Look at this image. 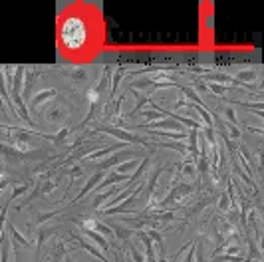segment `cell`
I'll return each instance as SVG.
<instances>
[{"label":"cell","mask_w":264,"mask_h":262,"mask_svg":"<svg viewBox=\"0 0 264 262\" xmlns=\"http://www.w3.org/2000/svg\"><path fill=\"white\" fill-rule=\"evenodd\" d=\"M90 38V30H87V24L85 20L78 16V14H72L68 16L66 20L60 24V30H58V40L60 46L66 52H80L81 48L87 44Z\"/></svg>","instance_id":"6da1fadb"},{"label":"cell","mask_w":264,"mask_h":262,"mask_svg":"<svg viewBox=\"0 0 264 262\" xmlns=\"http://www.w3.org/2000/svg\"><path fill=\"white\" fill-rule=\"evenodd\" d=\"M87 135H109V137H115L122 143H135V145H143V147H151L153 141L147 139V137H141L137 133H131L123 127H115V125H102V123H96L92 129H87Z\"/></svg>","instance_id":"7a4b0ae2"},{"label":"cell","mask_w":264,"mask_h":262,"mask_svg":"<svg viewBox=\"0 0 264 262\" xmlns=\"http://www.w3.org/2000/svg\"><path fill=\"white\" fill-rule=\"evenodd\" d=\"M46 157V151L36 149V151H30V153H20L16 147H12L10 143H2L0 141V159L4 167H12V169H18L26 161H32V159H44Z\"/></svg>","instance_id":"3957f363"},{"label":"cell","mask_w":264,"mask_h":262,"mask_svg":"<svg viewBox=\"0 0 264 262\" xmlns=\"http://www.w3.org/2000/svg\"><path fill=\"white\" fill-rule=\"evenodd\" d=\"M60 76L74 88H85L90 81V70L85 66H64L60 68Z\"/></svg>","instance_id":"277c9868"},{"label":"cell","mask_w":264,"mask_h":262,"mask_svg":"<svg viewBox=\"0 0 264 262\" xmlns=\"http://www.w3.org/2000/svg\"><path fill=\"white\" fill-rule=\"evenodd\" d=\"M193 191H195V189H193V185H191V183H177V185H171V191L167 193V197H165L163 201L157 202V209L163 211V209H165V207H169L171 202L183 201L185 197H189Z\"/></svg>","instance_id":"5b68a950"},{"label":"cell","mask_w":264,"mask_h":262,"mask_svg":"<svg viewBox=\"0 0 264 262\" xmlns=\"http://www.w3.org/2000/svg\"><path fill=\"white\" fill-rule=\"evenodd\" d=\"M125 157H129V159H133V157H139L141 159V153H135V151H131V149H122V151H118V153H113L111 157H107L105 161H100L96 163V171H111V169H115L120 163L125 159Z\"/></svg>","instance_id":"8992f818"},{"label":"cell","mask_w":264,"mask_h":262,"mask_svg":"<svg viewBox=\"0 0 264 262\" xmlns=\"http://www.w3.org/2000/svg\"><path fill=\"white\" fill-rule=\"evenodd\" d=\"M44 118L48 123H54V125H62V123H66L68 118H70V113H68V107H66V103H58V105H52L46 113H44Z\"/></svg>","instance_id":"52a82bcc"},{"label":"cell","mask_w":264,"mask_h":262,"mask_svg":"<svg viewBox=\"0 0 264 262\" xmlns=\"http://www.w3.org/2000/svg\"><path fill=\"white\" fill-rule=\"evenodd\" d=\"M54 98H58V90H54V88H50V90H40L38 94L32 96V100L28 101V111H36L40 105L48 103V101L54 100Z\"/></svg>","instance_id":"ba28073f"},{"label":"cell","mask_w":264,"mask_h":262,"mask_svg":"<svg viewBox=\"0 0 264 262\" xmlns=\"http://www.w3.org/2000/svg\"><path fill=\"white\" fill-rule=\"evenodd\" d=\"M72 237H74V241L78 242L81 248H85V250H87L92 256H96L98 260H102V262H109V260H107V256L103 254L102 250H100V248H98V246H96V244H94L92 241H87L85 237H81L78 230H74V232H72Z\"/></svg>","instance_id":"9c48e42d"},{"label":"cell","mask_w":264,"mask_h":262,"mask_svg":"<svg viewBox=\"0 0 264 262\" xmlns=\"http://www.w3.org/2000/svg\"><path fill=\"white\" fill-rule=\"evenodd\" d=\"M38 81V70H28L26 68V74H24V85H22V100L30 101L32 100V90H34V83Z\"/></svg>","instance_id":"30bf717a"},{"label":"cell","mask_w":264,"mask_h":262,"mask_svg":"<svg viewBox=\"0 0 264 262\" xmlns=\"http://www.w3.org/2000/svg\"><path fill=\"white\" fill-rule=\"evenodd\" d=\"M6 232L10 235V242H12V248H14V250H18V246H22V248H28V246L32 244V242L28 241L22 232H18V228H16L12 222H8V221H6Z\"/></svg>","instance_id":"8fae6325"},{"label":"cell","mask_w":264,"mask_h":262,"mask_svg":"<svg viewBox=\"0 0 264 262\" xmlns=\"http://www.w3.org/2000/svg\"><path fill=\"white\" fill-rule=\"evenodd\" d=\"M105 175H107L105 171H96V173H94V175H92V177H90V179L85 181V185L81 187V191L78 193V197L74 199V202L81 201V199H83V197H85V195H87L90 191H94V189H96V187H98V185L103 181V177H105Z\"/></svg>","instance_id":"7c38bea8"},{"label":"cell","mask_w":264,"mask_h":262,"mask_svg":"<svg viewBox=\"0 0 264 262\" xmlns=\"http://www.w3.org/2000/svg\"><path fill=\"white\" fill-rule=\"evenodd\" d=\"M80 232H81V237L90 239L96 246H100L103 252H111V250H113V248H111V242L107 241L103 235H100L98 230H80Z\"/></svg>","instance_id":"4fadbf2b"},{"label":"cell","mask_w":264,"mask_h":262,"mask_svg":"<svg viewBox=\"0 0 264 262\" xmlns=\"http://www.w3.org/2000/svg\"><path fill=\"white\" fill-rule=\"evenodd\" d=\"M120 191H122V189H120V185H113V187H107L103 193L96 195V197H94V202H92L94 211H100L103 205L107 202V199H113V195H118Z\"/></svg>","instance_id":"5bb4252c"},{"label":"cell","mask_w":264,"mask_h":262,"mask_svg":"<svg viewBox=\"0 0 264 262\" xmlns=\"http://www.w3.org/2000/svg\"><path fill=\"white\" fill-rule=\"evenodd\" d=\"M127 94H131V96H135V107L127 113V118L129 120H133V118H137L139 115V111H141L143 107H145V103H149L151 98L147 96V94H141V92H135V90H127Z\"/></svg>","instance_id":"9a60e30c"},{"label":"cell","mask_w":264,"mask_h":262,"mask_svg":"<svg viewBox=\"0 0 264 262\" xmlns=\"http://www.w3.org/2000/svg\"><path fill=\"white\" fill-rule=\"evenodd\" d=\"M58 232V228H50V226H38L36 230V256L40 254V250L44 248L46 241H50L54 235Z\"/></svg>","instance_id":"2e32d148"},{"label":"cell","mask_w":264,"mask_h":262,"mask_svg":"<svg viewBox=\"0 0 264 262\" xmlns=\"http://www.w3.org/2000/svg\"><path fill=\"white\" fill-rule=\"evenodd\" d=\"M24 74H26V66H16V70H14V80H12V90H10V98H14V96H22Z\"/></svg>","instance_id":"e0dca14e"},{"label":"cell","mask_w":264,"mask_h":262,"mask_svg":"<svg viewBox=\"0 0 264 262\" xmlns=\"http://www.w3.org/2000/svg\"><path fill=\"white\" fill-rule=\"evenodd\" d=\"M149 165H151V157H143L141 161H139V165H137V169H135V173L133 175H129V187H135L137 183L143 179V175L147 173V169H149Z\"/></svg>","instance_id":"ac0fdd59"},{"label":"cell","mask_w":264,"mask_h":262,"mask_svg":"<svg viewBox=\"0 0 264 262\" xmlns=\"http://www.w3.org/2000/svg\"><path fill=\"white\" fill-rule=\"evenodd\" d=\"M64 211H66V209L62 207V209H56V211H44V213H36V215H34V219H32V222H30V226L38 228V226H42L46 221H50V219H54V217L62 215Z\"/></svg>","instance_id":"d6986e66"},{"label":"cell","mask_w":264,"mask_h":262,"mask_svg":"<svg viewBox=\"0 0 264 262\" xmlns=\"http://www.w3.org/2000/svg\"><path fill=\"white\" fill-rule=\"evenodd\" d=\"M12 103H14V107H16V115H18L22 121H26L28 125H32V118H30L28 105H26V101L22 100V96H14V98H12Z\"/></svg>","instance_id":"ffe728a7"},{"label":"cell","mask_w":264,"mask_h":262,"mask_svg":"<svg viewBox=\"0 0 264 262\" xmlns=\"http://www.w3.org/2000/svg\"><path fill=\"white\" fill-rule=\"evenodd\" d=\"M109 85H111V68H109V66H105V68H103V74H102V78H100V81H98L92 90H94L98 96H102L105 90H109Z\"/></svg>","instance_id":"44dd1931"},{"label":"cell","mask_w":264,"mask_h":262,"mask_svg":"<svg viewBox=\"0 0 264 262\" xmlns=\"http://www.w3.org/2000/svg\"><path fill=\"white\" fill-rule=\"evenodd\" d=\"M90 230H98V232H100V235H103V237H105V239H107L109 242H111V241L115 242L113 228H111L109 224H103V222H100V221H96V219H94V224H92V228H90Z\"/></svg>","instance_id":"7402d4cb"},{"label":"cell","mask_w":264,"mask_h":262,"mask_svg":"<svg viewBox=\"0 0 264 262\" xmlns=\"http://www.w3.org/2000/svg\"><path fill=\"white\" fill-rule=\"evenodd\" d=\"M123 76H125V66H120V68L113 72V78H111V85H109V101L113 100V96H115V92H118V88H120V81L123 80Z\"/></svg>","instance_id":"603a6c76"},{"label":"cell","mask_w":264,"mask_h":262,"mask_svg":"<svg viewBox=\"0 0 264 262\" xmlns=\"http://www.w3.org/2000/svg\"><path fill=\"white\" fill-rule=\"evenodd\" d=\"M113 235H115V239L118 241H122L123 244H127L129 239H131V235H133V230H129V226H122V224H118V222H113Z\"/></svg>","instance_id":"cb8c5ba5"},{"label":"cell","mask_w":264,"mask_h":262,"mask_svg":"<svg viewBox=\"0 0 264 262\" xmlns=\"http://www.w3.org/2000/svg\"><path fill=\"white\" fill-rule=\"evenodd\" d=\"M139 157H133V159H127V161H122L113 171L115 173H120V175H129V171H133V169H137V165H139Z\"/></svg>","instance_id":"d4e9b609"},{"label":"cell","mask_w":264,"mask_h":262,"mask_svg":"<svg viewBox=\"0 0 264 262\" xmlns=\"http://www.w3.org/2000/svg\"><path fill=\"white\" fill-rule=\"evenodd\" d=\"M207 90H209V94H215V96H221V98H224V96H226V92H234L237 88H230V85H221V83L207 81Z\"/></svg>","instance_id":"484cf974"},{"label":"cell","mask_w":264,"mask_h":262,"mask_svg":"<svg viewBox=\"0 0 264 262\" xmlns=\"http://www.w3.org/2000/svg\"><path fill=\"white\" fill-rule=\"evenodd\" d=\"M70 133H72V129H70V127H62L56 135H50V141L54 143V145H64V143H68Z\"/></svg>","instance_id":"4316f807"},{"label":"cell","mask_w":264,"mask_h":262,"mask_svg":"<svg viewBox=\"0 0 264 262\" xmlns=\"http://www.w3.org/2000/svg\"><path fill=\"white\" fill-rule=\"evenodd\" d=\"M223 118L228 123H232V125H239L241 127V121H239V118H237V109L232 107V105H226V107H223Z\"/></svg>","instance_id":"83f0119b"},{"label":"cell","mask_w":264,"mask_h":262,"mask_svg":"<svg viewBox=\"0 0 264 262\" xmlns=\"http://www.w3.org/2000/svg\"><path fill=\"white\" fill-rule=\"evenodd\" d=\"M213 262H246L248 258L241 254V256H230V254H217V256H211Z\"/></svg>","instance_id":"f1b7e54d"},{"label":"cell","mask_w":264,"mask_h":262,"mask_svg":"<svg viewBox=\"0 0 264 262\" xmlns=\"http://www.w3.org/2000/svg\"><path fill=\"white\" fill-rule=\"evenodd\" d=\"M10 205H12V199H8V201L4 202V207H2V211H0V237H2V232L6 230V219H8V209H10Z\"/></svg>","instance_id":"f546056e"},{"label":"cell","mask_w":264,"mask_h":262,"mask_svg":"<svg viewBox=\"0 0 264 262\" xmlns=\"http://www.w3.org/2000/svg\"><path fill=\"white\" fill-rule=\"evenodd\" d=\"M145 235L153 241V244H165V242H163V232L161 230H157V228H147Z\"/></svg>","instance_id":"4dcf8cb0"},{"label":"cell","mask_w":264,"mask_h":262,"mask_svg":"<svg viewBox=\"0 0 264 262\" xmlns=\"http://www.w3.org/2000/svg\"><path fill=\"white\" fill-rule=\"evenodd\" d=\"M28 191H30V185H26V183H24V185H14V187H12V195H10V199L14 201L16 197H22V195H26Z\"/></svg>","instance_id":"1f68e13d"},{"label":"cell","mask_w":264,"mask_h":262,"mask_svg":"<svg viewBox=\"0 0 264 262\" xmlns=\"http://www.w3.org/2000/svg\"><path fill=\"white\" fill-rule=\"evenodd\" d=\"M219 211H221V213H228V211H230V199H228L226 191L219 197Z\"/></svg>","instance_id":"d6a6232c"},{"label":"cell","mask_w":264,"mask_h":262,"mask_svg":"<svg viewBox=\"0 0 264 262\" xmlns=\"http://www.w3.org/2000/svg\"><path fill=\"white\" fill-rule=\"evenodd\" d=\"M191 85H193V90H195L197 94H209L207 83H204L203 80H199V78H193V80H191Z\"/></svg>","instance_id":"836d02e7"},{"label":"cell","mask_w":264,"mask_h":262,"mask_svg":"<svg viewBox=\"0 0 264 262\" xmlns=\"http://www.w3.org/2000/svg\"><path fill=\"white\" fill-rule=\"evenodd\" d=\"M187 105H189V100H187V98H185L183 94H181V96L177 98V101H175V109L179 111V109H185Z\"/></svg>","instance_id":"e575fe53"},{"label":"cell","mask_w":264,"mask_h":262,"mask_svg":"<svg viewBox=\"0 0 264 262\" xmlns=\"http://www.w3.org/2000/svg\"><path fill=\"white\" fill-rule=\"evenodd\" d=\"M85 100L90 101V105H92V103H98V101H100V96H98L94 90H87V92H85Z\"/></svg>","instance_id":"d590c367"},{"label":"cell","mask_w":264,"mask_h":262,"mask_svg":"<svg viewBox=\"0 0 264 262\" xmlns=\"http://www.w3.org/2000/svg\"><path fill=\"white\" fill-rule=\"evenodd\" d=\"M195 248H197V244L193 242L191 246H189V252H187V258L183 262H195Z\"/></svg>","instance_id":"8d00e7d4"},{"label":"cell","mask_w":264,"mask_h":262,"mask_svg":"<svg viewBox=\"0 0 264 262\" xmlns=\"http://www.w3.org/2000/svg\"><path fill=\"white\" fill-rule=\"evenodd\" d=\"M246 129H248L250 133H258V135H262V129H260V127H252V125H248Z\"/></svg>","instance_id":"74e56055"},{"label":"cell","mask_w":264,"mask_h":262,"mask_svg":"<svg viewBox=\"0 0 264 262\" xmlns=\"http://www.w3.org/2000/svg\"><path fill=\"white\" fill-rule=\"evenodd\" d=\"M62 262H76V260H70V258H68V256H66V258H64V260Z\"/></svg>","instance_id":"f35d334b"}]
</instances>
